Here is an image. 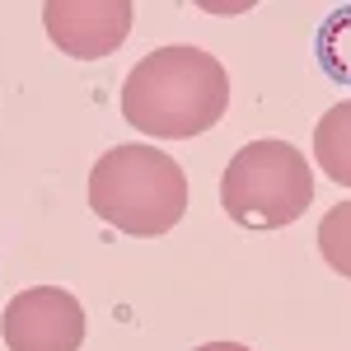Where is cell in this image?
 <instances>
[{
	"label": "cell",
	"mask_w": 351,
	"mask_h": 351,
	"mask_svg": "<svg viewBox=\"0 0 351 351\" xmlns=\"http://www.w3.org/2000/svg\"><path fill=\"white\" fill-rule=\"evenodd\" d=\"M89 211L132 239H160L188 211L183 164L160 145H112L89 169Z\"/></svg>",
	"instance_id": "2"
},
{
	"label": "cell",
	"mask_w": 351,
	"mask_h": 351,
	"mask_svg": "<svg viewBox=\"0 0 351 351\" xmlns=\"http://www.w3.org/2000/svg\"><path fill=\"white\" fill-rule=\"evenodd\" d=\"M319 253L337 276H351V202L328 206V216L319 220Z\"/></svg>",
	"instance_id": "8"
},
{
	"label": "cell",
	"mask_w": 351,
	"mask_h": 351,
	"mask_svg": "<svg viewBox=\"0 0 351 351\" xmlns=\"http://www.w3.org/2000/svg\"><path fill=\"white\" fill-rule=\"evenodd\" d=\"M314 160L337 188H351V104H332L314 127Z\"/></svg>",
	"instance_id": "6"
},
{
	"label": "cell",
	"mask_w": 351,
	"mask_h": 351,
	"mask_svg": "<svg viewBox=\"0 0 351 351\" xmlns=\"http://www.w3.org/2000/svg\"><path fill=\"white\" fill-rule=\"evenodd\" d=\"M84 332V304L61 286H28L0 314V337L10 351H80Z\"/></svg>",
	"instance_id": "4"
},
{
	"label": "cell",
	"mask_w": 351,
	"mask_h": 351,
	"mask_svg": "<svg viewBox=\"0 0 351 351\" xmlns=\"http://www.w3.org/2000/svg\"><path fill=\"white\" fill-rule=\"evenodd\" d=\"M225 108H230L225 66L188 43L145 52L122 84V117L150 141H188L211 132Z\"/></svg>",
	"instance_id": "1"
},
{
	"label": "cell",
	"mask_w": 351,
	"mask_h": 351,
	"mask_svg": "<svg viewBox=\"0 0 351 351\" xmlns=\"http://www.w3.org/2000/svg\"><path fill=\"white\" fill-rule=\"evenodd\" d=\"M314 56L332 84H351V5H337L314 33Z\"/></svg>",
	"instance_id": "7"
},
{
	"label": "cell",
	"mask_w": 351,
	"mask_h": 351,
	"mask_svg": "<svg viewBox=\"0 0 351 351\" xmlns=\"http://www.w3.org/2000/svg\"><path fill=\"white\" fill-rule=\"evenodd\" d=\"M192 351H248L239 342H206V347H192Z\"/></svg>",
	"instance_id": "9"
},
{
	"label": "cell",
	"mask_w": 351,
	"mask_h": 351,
	"mask_svg": "<svg viewBox=\"0 0 351 351\" xmlns=\"http://www.w3.org/2000/svg\"><path fill=\"white\" fill-rule=\"evenodd\" d=\"M220 206L243 230H286L314 206V169L291 141H248L220 173Z\"/></svg>",
	"instance_id": "3"
},
{
	"label": "cell",
	"mask_w": 351,
	"mask_h": 351,
	"mask_svg": "<svg viewBox=\"0 0 351 351\" xmlns=\"http://www.w3.org/2000/svg\"><path fill=\"white\" fill-rule=\"evenodd\" d=\"M136 10L127 0H52L43 5V28L56 47L75 61L112 56L132 33Z\"/></svg>",
	"instance_id": "5"
}]
</instances>
